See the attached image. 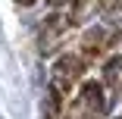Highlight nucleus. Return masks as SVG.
<instances>
[{
    "instance_id": "f03ea898",
    "label": "nucleus",
    "mask_w": 122,
    "mask_h": 119,
    "mask_svg": "<svg viewBox=\"0 0 122 119\" xmlns=\"http://www.w3.org/2000/svg\"><path fill=\"white\" fill-rule=\"evenodd\" d=\"M22 3H35V0H22Z\"/></svg>"
},
{
    "instance_id": "f257e3e1",
    "label": "nucleus",
    "mask_w": 122,
    "mask_h": 119,
    "mask_svg": "<svg viewBox=\"0 0 122 119\" xmlns=\"http://www.w3.org/2000/svg\"><path fill=\"white\" fill-rule=\"evenodd\" d=\"M119 72H122V60H113V63H110V66H107V78H110V82H113V78H116V75H119Z\"/></svg>"
}]
</instances>
